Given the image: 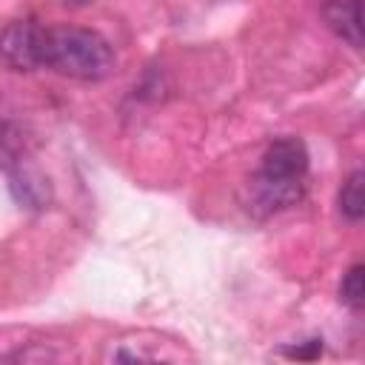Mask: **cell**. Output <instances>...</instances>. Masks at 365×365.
I'll use <instances>...</instances> for the list:
<instances>
[{"instance_id":"1","label":"cell","mask_w":365,"mask_h":365,"mask_svg":"<svg viewBox=\"0 0 365 365\" xmlns=\"http://www.w3.org/2000/svg\"><path fill=\"white\" fill-rule=\"evenodd\" d=\"M43 68H54L71 80H103L114 71L111 43L80 26H46Z\"/></svg>"},{"instance_id":"2","label":"cell","mask_w":365,"mask_h":365,"mask_svg":"<svg viewBox=\"0 0 365 365\" xmlns=\"http://www.w3.org/2000/svg\"><path fill=\"white\" fill-rule=\"evenodd\" d=\"M305 174H308V151L302 140L297 137L274 140L265 148L259 171L254 177V202L265 214L294 205L302 197Z\"/></svg>"},{"instance_id":"3","label":"cell","mask_w":365,"mask_h":365,"mask_svg":"<svg viewBox=\"0 0 365 365\" xmlns=\"http://www.w3.org/2000/svg\"><path fill=\"white\" fill-rule=\"evenodd\" d=\"M43 34L46 26H40L31 17L11 20L0 31V63L11 71L43 68Z\"/></svg>"},{"instance_id":"4","label":"cell","mask_w":365,"mask_h":365,"mask_svg":"<svg viewBox=\"0 0 365 365\" xmlns=\"http://www.w3.org/2000/svg\"><path fill=\"white\" fill-rule=\"evenodd\" d=\"M322 17L336 37L354 48H362V0H328L322 6Z\"/></svg>"},{"instance_id":"5","label":"cell","mask_w":365,"mask_h":365,"mask_svg":"<svg viewBox=\"0 0 365 365\" xmlns=\"http://www.w3.org/2000/svg\"><path fill=\"white\" fill-rule=\"evenodd\" d=\"M362 182H365V174L356 168V171L348 174V180L339 188V211L351 222H359L365 217V191H362Z\"/></svg>"},{"instance_id":"6","label":"cell","mask_w":365,"mask_h":365,"mask_svg":"<svg viewBox=\"0 0 365 365\" xmlns=\"http://www.w3.org/2000/svg\"><path fill=\"white\" fill-rule=\"evenodd\" d=\"M339 299L345 305H351L354 311H359L365 305V268L356 262L351 265V271L342 277V285H339Z\"/></svg>"},{"instance_id":"7","label":"cell","mask_w":365,"mask_h":365,"mask_svg":"<svg viewBox=\"0 0 365 365\" xmlns=\"http://www.w3.org/2000/svg\"><path fill=\"white\" fill-rule=\"evenodd\" d=\"M288 356H297V359H314L322 354V339H308L305 348H285Z\"/></svg>"},{"instance_id":"8","label":"cell","mask_w":365,"mask_h":365,"mask_svg":"<svg viewBox=\"0 0 365 365\" xmlns=\"http://www.w3.org/2000/svg\"><path fill=\"white\" fill-rule=\"evenodd\" d=\"M66 3H71V6H86V3H91V0H66Z\"/></svg>"}]
</instances>
